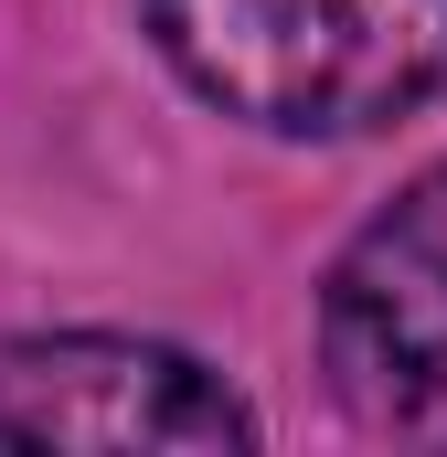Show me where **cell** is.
<instances>
[{"label": "cell", "instance_id": "obj_1", "mask_svg": "<svg viewBox=\"0 0 447 457\" xmlns=\"http://www.w3.org/2000/svg\"><path fill=\"white\" fill-rule=\"evenodd\" d=\"M139 21L256 138H384L447 96V0H139Z\"/></svg>", "mask_w": 447, "mask_h": 457}, {"label": "cell", "instance_id": "obj_3", "mask_svg": "<svg viewBox=\"0 0 447 457\" xmlns=\"http://www.w3.org/2000/svg\"><path fill=\"white\" fill-rule=\"evenodd\" d=\"M256 404L214 361L139 330L0 341V447H256Z\"/></svg>", "mask_w": 447, "mask_h": 457}, {"label": "cell", "instance_id": "obj_2", "mask_svg": "<svg viewBox=\"0 0 447 457\" xmlns=\"http://www.w3.org/2000/svg\"><path fill=\"white\" fill-rule=\"evenodd\" d=\"M320 372L394 447H447V160H426L320 277Z\"/></svg>", "mask_w": 447, "mask_h": 457}]
</instances>
